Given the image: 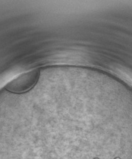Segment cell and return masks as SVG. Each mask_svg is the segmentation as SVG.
Wrapping results in <instances>:
<instances>
[{
    "mask_svg": "<svg viewBox=\"0 0 132 159\" xmlns=\"http://www.w3.org/2000/svg\"><path fill=\"white\" fill-rule=\"evenodd\" d=\"M118 110L87 97L61 95L15 109L3 159H132Z\"/></svg>",
    "mask_w": 132,
    "mask_h": 159,
    "instance_id": "1",
    "label": "cell"
},
{
    "mask_svg": "<svg viewBox=\"0 0 132 159\" xmlns=\"http://www.w3.org/2000/svg\"><path fill=\"white\" fill-rule=\"evenodd\" d=\"M39 75V71L38 70H33L23 73L9 83L5 89L15 93L25 92L30 89L35 84Z\"/></svg>",
    "mask_w": 132,
    "mask_h": 159,
    "instance_id": "2",
    "label": "cell"
}]
</instances>
